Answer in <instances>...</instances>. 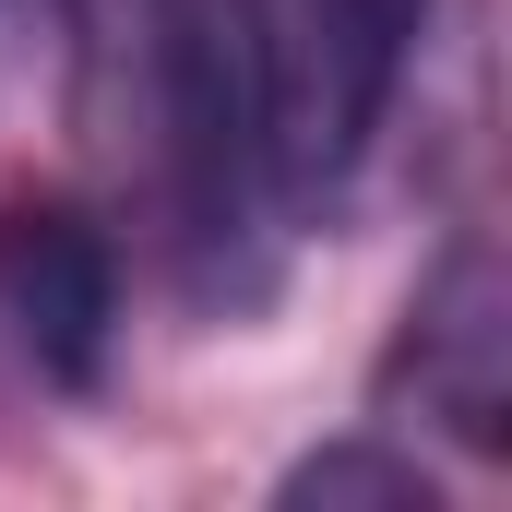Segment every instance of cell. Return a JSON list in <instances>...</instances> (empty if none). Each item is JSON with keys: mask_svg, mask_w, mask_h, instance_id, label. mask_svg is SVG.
<instances>
[{"mask_svg": "<svg viewBox=\"0 0 512 512\" xmlns=\"http://www.w3.org/2000/svg\"><path fill=\"white\" fill-rule=\"evenodd\" d=\"M108 12H120L131 84H143L179 274H191L203 310H251L274 286V179H262V131H251L227 0H108Z\"/></svg>", "mask_w": 512, "mask_h": 512, "instance_id": "cell-1", "label": "cell"}, {"mask_svg": "<svg viewBox=\"0 0 512 512\" xmlns=\"http://www.w3.org/2000/svg\"><path fill=\"white\" fill-rule=\"evenodd\" d=\"M370 429H453L465 453H512V274L489 239H453L417 274L370 370Z\"/></svg>", "mask_w": 512, "mask_h": 512, "instance_id": "cell-3", "label": "cell"}, {"mask_svg": "<svg viewBox=\"0 0 512 512\" xmlns=\"http://www.w3.org/2000/svg\"><path fill=\"white\" fill-rule=\"evenodd\" d=\"M0 322L24 334L36 382L96 393L120 358V239L84 203H0Z\"/></svg>", "mask_w": 512, "mask_h": 512, "instance_id": "cell-4", "label": "cell"}, {"mask_svg": "<svg viewBox=\"0 0 512 512\" xmlns=\"http://www.w3.org/2000/svg\"><path fill=\"white\" fill-rule=\"evenodd\" d=\"M274 501H322V512H346V501H382V512H429L441 489H429V465L405 453V441H382V429H358V441H322V453H298L286 477H274Z\"/></svg>", "mask_w": 512, "mask_h": 512, "instance_id": "cell-5", "label": "cell"}, {"mask_svg": "<svg viewBox=\"0 0 512 512\" xmlns=\"http://www.w3.org/2000/svg\"><path fill=\"white\" fill-rule=\"evenodd\" d=\"M274 203H334L429 36V0H227Z\"/></svg>", "mask_w": 512, "mask_h": 512, "instance_id": "cell-2", "label": "cell"}]
</instances>
